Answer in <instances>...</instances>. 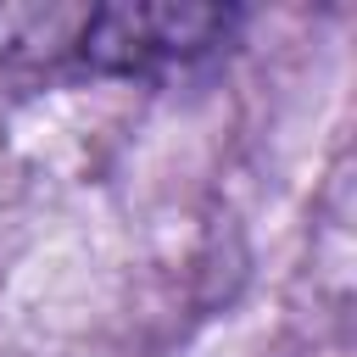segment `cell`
<instances>
[{
    "instance_id": "cell-1",
    "label": "cell",
    "mask_w": 357,
    "mask_h": 357,
    "mask_svg": "<svg viewBox=\"0 0 357 357\" xmlns=\"http://www.w3.org/2000/svg\"><path fill=\"white\" fill-rule=\"evenodd\" d=\"M240 22L245 11L234 6H95L78 17L67 50L84 73L100 78H156L218 56Z\"/></svg>"
}]
</instances>
